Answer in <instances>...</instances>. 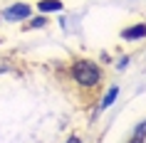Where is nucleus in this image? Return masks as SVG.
Returning <instances> with one entry per match:
<instances>
[{"instance_id": "f257e3e1", "label": "nucleus", "mask_w": 146, "mask_h": 143, "mask_svg": "<svg viewBox=\"0 0 146 143\" xmlns=\"http://www.w3.org/2000/svg\"><path fill=\"white\" fill-rule=\"evenodd\" d=\"M72 76L79 86H97L102 79V69L89 59H77L72 64Z\"/></svg>"}, {"instance_id": "f03ea898", "label": "nucleus", "mask_w": 146, "mask_h": 143, "mask_svg": "<svg viewBox=\"0 0 146 143\" xmlns=\"http://www.w3.org/2000/svg\"><path fill=\"white\" fill-rule=\"evenodd\" d=\"M30 15H32V8H30V5H25V3H15V5H10V8L3 10V20H5V22L30 20Z\"/></svg>"}, {"instance_id": "7ed1b4c3", "label": "nucleus", "mask_w": 146, "mask_h": 143, "mask_svg": "<svg viewBox=\"0 0 146 143\" xmlns=\"http://www.w3.org/2000/svg\"><path fill=\"white\" fill-rule=\"evenodd\" d=\"M146 37V25H134V27H126V30L121 32V40H126V42H134V40H144Z\"/></svg>"}, {"instance_id": "20e7f679", "label": "nucleus", "mask_w": 146, "mask_h": 143, "mask_svg": "<svg viewBox=\"0 0 146 143\" xmlns=\"http://www.w3.org/2000/svg\"><path fill=\"white\" fill-rule=\"evenodd\" d=\"M37 8H40V13H60L62 10V0H40Z\"/></svg>"}, {"instance_id": "39448f33", "label": "nucleus", "mask_w": 146, "mask_h": 143, "mask_svg": "<svg viewBox=\"0 0 146 143\" xmlns=\"http://www.w3.org/2000/svg\"><path fill=\"white\" fill-rule=\"evenodd\" d=\"M144 136H146V121H141L136 126V131H134V136H131L129 143H144Z\"/></svg>"}, {"instance_id": "423d86ee", "label": "nucleus", "mask_w": 146, "mask_h": 143, "mask_svg": "<svg viewBox=\"0 0 146 143\" xmlns=\"http://www.w3.org/2000/svg\"><path fill=\"white\" fill-rule=\"evenodd\" d=\"M119 96V86H111V89L107 91V96L102 99V109H107V106H111L114 104V99Z\"/></svg>"}, {"instance_id": "0eeeda50", "label": "nucleus", "mask_w": 146, "mask_h": 143, "mask_svg": "<svg viewBox=\"0 0 146 143\" xmlns=\"http://www.w3.org/2000/svg\"><path fill=\"white\" fill-rule=\"evenodd\" d=\"M45 25H47V20H45V17H42V15H40V17H35L32 22H27V27H30V30H32V27H45Z\"/></svg>"}, {"instance_id": "6e6552de", "label": "nucleus", "mask_w": 146, "mask_h": 143, "mask_svg": "<svg viewBox=\"0 0 146 143\" xmlns=\"http://www.w3.org/2000/svg\"><path fill=\"white\" fill-rule=\"evenodd\" d=\"M67 143H82V141H79L77 136H72V138H67Z\"/></svg>"}]
</instances>
